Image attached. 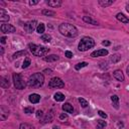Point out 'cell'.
<instances>
[{
  "label": "cell",
  "mask_w": 129,
  "mask_h": 129,
  "mask_svg": "<svg viewBox=\"0 0 129 129\" xmlns=\"http://www.w3.org/2000/svg\"><path fill=\"white\" fill-rule=\"evenodd\" d=\"M9 116V109L6 106H1L0 107V119L2 121L6 120Z\"/></svg>",
  "instance_id": "9c48e42d"
},
{
  "label": "cell",
  "mask_w": 129,
  "mask_h": 129,
  "mask_svg": "<svg viewBox=\"0 0 129 129\" xmlns=\"http://www.w3.org/2000/svg\"><path fill=\"white\" fill-rule=\"evenodd\" d=\"M10 19V16L4 11V9H0V21L1 22H5V21H8Z\"/></svg>",
  "instance_id": "4fadbf2b"
},
{
  "label": "cell",
  "mask_w": 129,
  "mask_h": 129,
  "mask_svg": "<svg viewBox=\"0 0 129 129\" xmlns=\"http://www.w3.org/2000/svg\"><path fill=\"white\" fill-rule=\"evenodd\" d=\"M30 63H31L30 58H29V57H26V58L24 59L23 63H22V69H26V68H28V67L30 66Z\"/></svg>",
  "instance_id": "4dcf8cb0"
},
{
  "label": "cell",
  "mask_w": 129,
  "mask_h": 129,
  "mask_svg": "<svg viewBox=\"0 0 129 129\" xmlns=\"http://www.w3.org/2000/svg\"><path fill=\"white\" fill-rule=\"evenodd\" d=\"M1 48V54H3V52H4V49H3V47H0Z\"/></svg>",
  "instance_id": "bcb514c9"
},
{
  "label": "cell",
  "mask_w": 129,
  "mask_h": 129,
  "mask_svg": "<svg viewBox=\"0 0 129 129\" xmlns=\"http://www.w3.org/2000/svg\"><path fill=\"white\" fill-rule=\"evenodd\" d=\"M24 55H27V51H26V50H20V51H17V52H15V53H13L12 59H15V58H18V57L24 56Z\"/></svg>",
  "instance_id": "44dd1931"
},
{
  "label": "cell",
  "mask_w": 129,
  "mask_h": 129,
  "mask_svg": "<svg viewBox=\"0 0 129 129\" xmlns=\"http://www.w3.org/2000/svg\"><path fill=\"white\" fill-rule=\"evenodd\" d=\"M116 18H117V20L121 21L122 23H129V18L127 16H125L123 13H118L116 15Z\"/></svg>",
  "instance_id": "5bb4252c"
},
{
  "label": "cell",
  "mask_w": 129,
  "mask_h": 129,
  "mask_svg": "<svg viewBox=\"0 0 129 129\" xmlns=\"http://www.w3.org/2000/svg\"><path fill=\"white\" fill-rule=\"evenodd\" d=\"M87 66H88V62H86V61H82V62L77 63V64L75 66V69H76L77 71H79V70H81L82 68H85V67H87Z\"/></svg>",
  "instance_id": "f546056e"
},
{
  "label": "cell",
  "mask_w": 129,
  "mask_h": 129,
  "mask_svg": "<svg viewBox=\"0 0 129 129\" xmlns=\"http://www.w3.org/2000/svg\"><path fill=\"white\" fill-rule=\"evenodd\" d=\"M83 20L86 22V23H89V24H93V25H98V22L93 19L91 16H84L83 17Z\"/></svg>",
  "instance_id": "ac0fdd59"
},
{
  "label": "cell",
  "mask_w": 129,
  "mask_h": 129,
  "mask_svg": "<svg viewBox=\"0 0 129 129\" xmlns=\"http://www.w3.org/2000/svg\"><path fill=\"white\" fill-rule=\"evenodd\" d=\"M28 100H29V102L32 103V104H37V103L40 101V96H39L38 94H35V93H34V94L29 95Z\"/></svg>",
  "instance_id": "7c38bea8"
},
{
  "label": "cell",
  "mask_w": 129,
  "mask_h": 129,
  "mask_svg": "<svg viewBox=\"0 0 129 129\" xmlns=\"http://www.w3.org/2000/svg\"><path fill=\"white\" fill-rule=\"evenodd\" d=\"M94 46H95V40L92 37L86 36V37H83L81 39V41L79 42L78 49L80 51H86V50H88Z\"/></svg>",
  "instance_id": "277c9868"
},
{
  "label": "cell",
  "mask_w": 129,
  "mask_h": 129,
  "mask_svg": "<svg viewBox=\"0 0 129 129\" xmlns=\"http://www.w3.org/2000/svg\"><path fill=\"white\" fill-rule=\"evenodd\" d=\"M51 121H52V114H51V113H47V114L45 115V117L43 118L42 123H49V122H51Z\"/></svg>",
  "instance_id": "83f0119b"
},
{
  "label": "cell",
  "mask_w": 129,
  "mask_h": 129,
  "mask_svg": "<svg viewBox=\"0 0 129 129\" xmlns=\"http://www.w3.org/2000/svg\"><path fill=\"white\" fill-rule=\"evenodd\" d=\"M52 129H60V128H59V126H56V125H55V126L52 127Z\"/></svg>",
  "instance_id": "ee69618b"
},
{
  "label": "cell",
  "mask_w": 129,
  "mask_h": 129,
  "mask_svg": "<svg viewBox=\"0 0 129 129\" xmlns=\"http://www.w3.org/2000/svg\"><path fill=\"white\" fill-rule=\"evenodd\" d=\"M44 73H46V74H51V70H44Z\"/></svg>",
  "instance_id": "7bdbcfd3"
},
{
  "label": "cell",
  "mask_w": 129,
  "mask_h": 129,
  "mask_svg": "<svg viewBox=\"0 0 129 129\" xmlns=\"http://www.w3.org/2000/svg\"><path fill=\"white\" fill-rule=\"evenodd\" d=\"M47 5L50 6V7H59L61 5V1L60 0H49V1H46Z\"/></svg>",
  "instance_id": "2e32d148"
},
{
  "label": "cell",
  "mask_w": 129,
  "mask_h": 129,
  "mask_svg": "<svg viewBox=\"0 0 129 129\" xmlns=\"http://www.w3.org/2000/svg\"><path fill=\"white\" fill-rule=\"evenodd\" d=\"M28 47L31 51L32 54L36 55V56H44L45 54L48 53L49 48L42 46V45H38V44H34V43H29Z\"/></svg>",
  "instance_id": "3957f363"
},
{
  "label": "cell",
  "mask_w": 129,
  "mask_h": 129,
  "mask_svg": "<svg viewBox=\"0 0 129 129\" xmlns=\"http://www.w3.org/2000/svg\"><path fill=\"white\" fill-rule=\"evenodd\" d=\"M0 41H1L2 44H4V43L6 42V37H5V36H2V37L0 38Z\"/></svg>",
  "instance_id": "60d3db41"
},
{
  "label": "cell",
  "mask_w": 129,
  "mask_h": 129,
  "mask_svg": "<svg viewBox=\"0 0 129 129\" xmlns=\"http://www.w3.org/2000/svg\"><path fill=\"white\" fill-rule=\"evenodd\" d=\"M58 31L60 34L67 37H76L78 35V29L75 25L71 23H61L58 26Z\"/></svg>",
  "instance_id": "6da1fadb"
},
{
  "label": "cell",
  "mask_w": 129,
  "mask_h": 129,
  "mask_svg": "<svg viewBox=\"0 0 129 129\" xmlns=\"http://www.w3.org/2000/svg\"><path fill=\"white\" fill-rule=\"evenodd\" d=\"M97 128L98 129H103V128H105L106 126H107V123H106V121H104V120H97Z\"/></svg>",
  "instance_id": "cb8c5ba5"
},
{
  "label": "cell",
  "mask_w": 129,
  "mask_h": 129,
  "mask_svg": "<svg viewBox=\"0 0 129 129\" xmlns=\"http://www.w3.org/2000/svg\"><path fill=\"white\" fill-rule=\"evenodd\" d=\"M61 108H62V110H63L64 112H67V113H71V114L74 113V108H73V106H72L70 103H64V104L61 106Z\"/></svg>",
  "instance_id": "9a60e30c"
},
{
  "label": "cell",
  "mask_w": 129,
  "mask_h": 129,
  "mask_svg": "<svg viewBox=\"0 0 129 129\" xmlns=\"http://www.w3.org/2000/svg\"><path fill=\"white\" fill-rule=\"evenodd\" d=\"M102 44L105 45V46H109V45L111 44V42H110L109 40H104V41H102Z\"/></svg>",
  "instance_id": "f35d334b"
},
{
  "label": "cell",
  "mask_w": 129,
  "mask_h": 129,
  "mask_svg": "<svg viewBox=\"0 0 129 129\" xmlns=\"http://www.w3.org/2000/svg\"><path fill=\"white\" fill-rule=\"evenodd\" d=\"M41 40H43L44 42H49L51 40V36L49 34H42L41 35Z\"/></svg>",
  "instance_id": "1f68e13d"
},
{
  "label": "cell",
  "mask_w": 129,
  "mask_h": 129,
  "mask_svg": "<svg viewBox=\"0 0 129 129\" xmlns=\"http://www.w3.org/2000/svg\"><path fill=\"white\" fill-rule=\"evenodd\" d=\"M113 76H114V78H115L117 81H119V82H123V81H124V75H123V72H122L121 70H116V71H114Z\"/></svg>",
  "instance_id": "8fae6325"
},
{
  "label": "cell",
  "mask_w": 129,
  "mask_h": 129,
  "mask_svg": "<svg viewBox=\"0 0 129 129\" xmlns=\"http://www.w3.org/2000/svg\"><path fill=\"white\" fill-rule=\"evenodd\" d=\"M111 101L113 103V107L115 109H119V97L117 95L111 96Z\"/></svg>",
  "instance_id": "e0dca14e"
},
{
  "label": "cell",
  "mask_w": 129,
  "mask_h": 129,
  "mask_svg": "<svg viewBox=\"0 0 129 129\" xmlns=\"http://www.w3.org/2000/svg\"><path fill=\"white\" fill-rule=\"evenodd\" d=\"M114 3L113 0H99V4L102 6V7H107V6H110Z\"/></svg>",
  "instance_id": "7402d4cb"
},
{
  "label": "cell",
  "mask_w": 129,
  "mask_h": 129,
  "mask_svg": "<svg viewBox=\"0 0 129 129\" xmlns=\"http://www.w3.org/2000/svg\"><path fill=\"white\" fill-rule=\"evenodd\" d=\"M19 129H34V127L28 123H21L19 126Z\"/></svg>",
  "instance_id": "f1b7e54d"
},
{
  "label": "cell",
  "mask_w": 129,
  "mask_h": 129,
  "mask_svg": "<svg viewBox=\"0 0 129 129\" xmlns=\"http://www.w3.org/2000/svg\"><path fill=\"white\" fill-rule=\"evenodd\" d=\"M44 30H45V26H44V24L42 23V22H40L38 25H37V28H36V31L39 33V34H42L43 32H44Z\"/></svg>",
  "instance_id": "484cf974"
},
{
  "label": "cell",
  "mask_w": 129,
  "mask_h": 129,
  "mask_svg": "<svg viewBox=\"0 0 129 129\" xmlns=\"http://www.w3.org/2000/svg\"><path fill=\"white\" fill-rule=\"evenodd\" d=\"M0 80H1V81H0V84H1V87H2V88H8V87L10 86L9 81H8L6 78L1 77V79H0Z\"/></svg>",
  "instance_id": "603a6c76"
},
{
  "label": "cell",
  "mask_w": 129,
  "mask_h": 129,
  "mask_svg": "<svg viewBox=\"0 0 129 129\" xmlns=\"http://www.w3.org/2000/svg\"><path fill=\"white\" fill-rule=\"evenodd\" d=\"M64 54H66V56H67L68 58H72V57H73V52L70 51V50H67V51L64 52Z\"/></svg>",
  "instance_id": "d590c367"
},
{
  "label": "cell",
  "mask_w": 129,
  "mask_h": 129,
  "mask_svg": "<svg viewBox=\"0 0 129 129\" xmlns=\"http://www.w3.org/2000/svg\"><path fill=\"white\" fill-rule=\"evenodd\" d=\"M48 87L49 88H63L64 87V83H63V81L61 79H59L57 77H54L49 81Z\"/></svg>",
  "instance_id": "8992f818"
},
{
  "label": "cell",
  "mask_w": 129,
  "mask_h": 129,
  "mask_svg": "<svg viewBox=\"0 0 129 129\" xmlns=\"http://www.w3.org/2000/svg\"><path fill=\"white\" fill-rule=\"evenodd\" d=\"M120 59H121V55L118 54V53H115V54H113V55L111 56V61H112L113 63H116V62L120 61Z\"/></svg>",
  "instance_id": "4316f807"
},
{
  "label": "cell",
  "mask_w": 129,
  "mask_h": 129,
  "mask_svg": "<svg viewBox=\"0 0 129 129\" xmlns=\"http://www.w3.org/2000/svg\"><path fill=\"white\" fill-rule=\"evenodd\" d=\"M12 78H13L14 86L17 90H22V89L25 88V83H24V81L22 80V78L19 74H13Z\"/></svg>",
  "instance_id": "5b68a950"
},
{
  "label": "cell",
  "mask_w": 129,
  "mask_h": 129,
  "mask_svg": "<svg viewBox=\"0 0 129 129\" xmlns=\"http://www.w3.org/2000/svg\"><path fill=\"white\" fill-rule=\"evenodd\" d=\"M44 83V77L41 73H35L29 77L27 81V85L31 88H39Z\"/></svg>",
  "instance_id": "7a4b0ae2"
},
{
  "label": "cell",
  "mask_w": 129,
  "mask_h": 129,
  "mask_svg": "<svg viewBox=\"0 0 129 129\" xmlns=\"http://www.w3.org/2000/svg\"><path fill=\"white\" fill-rule=\"evenodd\" d=\"M126 11H127V12L129 13V2H128V3L126 4Z\"/></svg>",
  "instance_id": "b9f144b4"
},
{
  "label": "cell",
  "mask_w": 129,
  "mask_h": 129,
  "mask_svg": "<svg viewBox=\"0 0 129 129\" xmlns=\"http://www.w3.org/2000/svg\"><path fill=\"white\" fill-rule=\"evenodd\" d=\"M0 29H1V31L3 33H13L16 30V28L13 25L9 24V23H2Z\"/></svg>",
  "instance_id": "ba28073f"
},
{
  "label": "cell",
  "mask_w": 129,
  "mask_h": 129,
  "mask_svg": "<svg viewBox=\"0 0 129 129\" xmlns=\"http://www.w3.org/2000/svg\"><path fill=\"white\" fill-rule=\"evenodd\" d=\"M42 116H43V112L41 110H37L36 111V117L37 118H41Z\"/></svg>",
  "instance_id": "8d00e7d4"
},
{
  "label": "cell",
  "mask_w": 129,
  "mask_h": 129,
  "mask_svg": "<svg viewBox=\"0 0 129 129\" xmlns=\"http://www.w3.org/2000/svg\"><path fill=\"white\" fill-rule=\"evenodd\" d=\"M23 111H24V113H26V114H30V113H33V112H34V108H33V107H25V108L23 109Z\"/></svg>",
  "instance_id": "836d02e7"
},
{
  "label": "cell",
  "mask_w": 129,
  "mask_h": 129,
  "mask_svg": "<svg viewBox=\"0 0 129 129\" xmlns=\"http://www.w3.org/2000/svg\"><path fill=\"white\" fill-rule=\"evenodd\" d=\"M64 95L62 94V93H60V92H56L55 94H54V96H53V99L56 101V102H62L63 100H64Z\"/></svg>",
  "instance_id": "d6986e66"
},
{
  "label": "cell",
  "mask_w": 129,
  "mask_h": 129,
  "mask_svg": "<svg viewBox=\"0 0 129 129\" xmlns=\"http://www.w3.org/2000/svg\"><path fill=\"white\" fill-rule=\"evenodd\" d=\"M79 102H80V104L82 105L83 108H86V107L89 105V103H88L85 99H83V98H79Z\"/></svg>",
  "instance_id": "d6a6232c"
},
{
  "label": "cell",
  "mask_w": 129,
  "mask_h": 129,
  "mask_svg": "<svg viewBox=\"0 0 129 129\" xmlns=\"http://www.w3.org/2000/svg\"><path fill=\"white\" fill-rule=\"evenodd\" d=\"M98 114H99V116H100L101 118H103V119H106V118H107V114H106L104 111H102V110H99V111H98Z\"/></svg>",
  "instance_id": "e575fe53"
},
{
  "label": "cell",
  "mask_w": 129,
  "mask_h": 129,
  "mask_svg": "<svg viewBox=\"0 0 129 129\" xmlns=\"http://www.w3.org/2000/svg\"><path fill=\"white\" fill-rule=\"evenodd\" d=\"M37 3H38V1H32V0H30V1H29V5H31V6L36 5Z\"/></svg>",
  "instance_id": "ab89813d"
},
{
  "label": "cell",
  "mask_w": 129,
  "mask_h": 129,
  "mask_svg": "<svg viewBox=\"0 0 129 129\" xmlns=\"http://www.w3.org/2000/svg\"><path fill=\"white\" fill-rule=\"evenodd\" d=\"M59 119H60V120H66V119H68V115L64 114V113H61V114L59 115Z\"/></svg>",
  "instance_id": "74e56055"
},
{
  "label": "cell",
  "mask_w": 129,
  "mask_h": 129,
  "mask_svg": "<svg viewBox=\"0 0 129 129\" xmlns=\"http://www.w3.org/2000/svg\"><path fill=\"white\" fill-rule=\"evenodd\" d=\"M37 22L36 20H30V21H27L25 24H24V30L27 31L28 33H31L33 32L36 28H37Z\"/></svg>",
  "instance_id": "52a82bcc"
},
{
  "label": "cell",
  "mask_w": 129,
  "mask_h": 129,
  "mask_svg": "<svg viewBox=\"0 0 129 129\" xmlns=\"http://www.w3.org/2000/svg\"><path fill=\"white\" fill-rule=\"evenodd\" d=\"M41 13H42L43 15H45V16H51V17L55 16V12H54V11L47 10V9H43V10L41 11Z\"/></svg>",
  "instance_id": "d4e9b609"
},
{
  "label": "cell",
  "mask_w": 129,
  "mask_h": 129,
  "mask_svg": "<svg viewBox=\"0 0 129 129\" xmlns=\"http://www.w3.org/2000/svg\"><path fill=\"white\" fill-rule=\"evenodd\" d=\"M126 72H127V75H128V77H129V66L127 67V69H126Z\"/></svg>",
  "instance_id": "f6af8a7d"
},
{
  "label": "cell",
  "mask_w": 129,
  "mask_h": 129,
  "mask_svg": "<svg viewBox=\"0 0 129 129\" xmlns=\"http://www.w3.org/2000/svg\"><path fill=\"white\" fill-rule=\"evenodd\" d=\"M108 54V50L103 48V49H98V50H95L91 53V56L92 57H97V56H105Z\"/></svg>",
  "instance_id": "30bf717a"
},
{
  "label": "cell",
  "mask_w": 129,
  "mask_h": 129,
  "mask_svg": "<svg viewBox=\"0 0 129 129\" xmlns=\"http://www.w3.org/2000/svg\"><path fill=\"white\" fill-rule=\"evenodd\" d=\"M58 58H59L58 55H56V54H50V55L45 56L44 57V60L50 62V61H56V60H58Z\"/></svg>",
  "instance_id": "ffe728a7"
}]
</instances>
